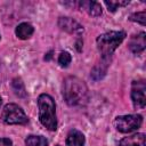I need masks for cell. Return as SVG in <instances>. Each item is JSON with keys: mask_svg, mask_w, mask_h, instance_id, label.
I'll use <instances>...</instances> for the list:
<instances>
[{"mask_svg": "<svg viewBox=\"0 0 146 146\" xmlns=\"http://www.w3.org/2000/svg\"><path fill=\"white\" fill-rule=\"evenodd\" d=\"M84 136L76 129L70 130L66 136V146H84Z\"/></svg>", "mask_w": 146, "mask_h": 146, "instance_id": "9c48e42d", "label": "cell"}, {"mask_svg": "<svg viewBox=\"0 0 146 146\" xmlns=\"http://www.w3.org/2000/svg\"><path fill=\"white\" fill-rule=\"evenodd\" d=\"M63 97L70 106H82L89 99V90L81 79L67 76L63 82Z\"/></svg>", "mask_w": 146, "mask_h": 146, "instance_id": "6da1fadb", "label": "cell"}, {"mask_svg": "<svg viewBox=\"0 0 146 146\" xmlns=\"http://www.w3.org/2000/svg\"><path fill=\"white\" fill-rule=\"evenodd\" d=\"M0 146H13V143L8 138H0Z\"/></svg>", "mask_w": 146, "mask_h": 146, "instance_id": "ac0fdd59", "label": "cell"}, {"mask_svg": "<svg viewBox=\"0 0 146 146\" xmlns=\"http://www.w3.org/2000/svg\"><path fill=\"white\" fill-rule=\"evenodd\" d=\"M33 32H34V29L30 23H21V24H18L17 27H16V31H15L17 38H19L22 40H26V39L31 38Z\"/></svg>", "mask_w": 146, "mask_h": 146, "instance_id": "7c38bea8", "label": "cell"}, {"mask_svg": "<svg viewBox=\"0 0 146 146\" xmlns=\"http://www.w3.org/2000/svg\"><path fill=\"white\" fill-rule=\"evenodd\" d=\"M146 84L144 80L140 81H133L131 86V99L133 103V106L136 108H144L146 104Z\"/></svg>", "mask_w": 146, "mask_h": 146, "instance_id": "8992f818", "label": "cell"}, {"mask_svg": "<svg viewBox=\"0 0 146 146\" xmlns=\"http://www.w3.org/2000/svg\"><path fill=\"white\" fill-rule=\"evenodd\" d=\"M0 39H1V36H0Z\"/></svg>", "mask_w": 146, "mask_h": 146, "instance_id": "ffe728a7", "label": "cell"}, {"mask_svg": "<svg viewBox=\"0 0 146 146\" xmlns=\"http://www.w3.org/2000/svg\"><path fill=\"white\" fill-rule=\"evenodd\" d=\"M120 146H145V135L135 133L120 140Z\"/></svg>", "mask_w": 146, "mask_h": 146, "instance_id": "8fae6325", "label": "cell"}, {"mask_svg": "<svg viewBox=\"0 0 146 146\" xmlns=\"http://www.w3.org/2000/svg\"><path fill=\"white\" fill-rule=\"evenodd\" d=\"M145 18H146V13L145 11H139V13H135L130 16V21L132 22H137L141 25H145Z\"/></svg>", "mask_w": 146, "mask_h": 146, "instance_id": "e0dca14e", "label": "cell"}, {"mask_svg": "<svg viewBox=\"0 0 146 146\" xmlns=\"http://www.w3.org/2000/svg\"><path fill=\"white\" fill-rule=\"evenodd\" d=\"M1 120L6 124H18V125H24L29 122V117L25 114L24 110L18 106L17 104H7L1 113Z\"/></svg>", "mask_w": 146, "mask_h": 146, "instance_id": "277c9868", "label": "cell"}, {"mask_svg": "<svg viewBox=\"0 0 146 146\" xmlns=\"http://www.w3.org/2000/svg\"><path fill=\"white\" fill-rule=\"evenodd\" d=\"M145 46H146V40H145V33L144 32H140V33L133 35L130 39L129 48H130V50L133 54H137L138 55L141 51H144Z\"/></svg>", "mask_w": 146, "mask_h": 146, "instance_id": "ba28073f", "label": "cell"}, {"mask_svg": "<svg viewBox=\"0 0 146 146\" xmlns=\"http://www.w3.org/2000/svg\"><path fill=\"white\" fill-rule=\"evenodd\" d=\"M13 88L15 90V94L17 96H21V97H24L26 95L25 92V88H24V84L23 82L19 80V79H15L14 82H13Z\"/></svg>", "mask_w": 146, "mask_h": 146, "instance_id": "5bb4252c", "label": "cell"}, {"mask_svg": "<svg viewBox=\"0 0 146 146\" xmlns=\"http://www.w3.org/2000/svg\"><path fill=\"white\" fill-rule=\"evenodd\" d=\"M38 106L40 123L46 129L55 131L57 129V117L54 98L48 94H41L38 98Z\"/></svg>", "mask_w": 146, "mask_h": 146, "instance_id": "7a4b0ae2", "label": "cell"}, {"mask_svg": "<svg viewBox=\"0 0 146 146\" xmlns=\"http://www.w3.org/2000/svg\"><path fill=\"white\" fill-rule=\"evenodd\" d=\"M26 146H48V140L42 136L31 135L25 139Z\"/></svg>", "mask_w": 146, "mask_h": 146, "instance_id": "4fadbf2b", "label": "cell"}, {"mask_svg": "<svg viewBox=\"0 0 146 146\" xmlns=\"http://www.w3.org/2000/svg\"><path fill=\"white\" fill-rule=\"evenodd\" d=\"M129 3V1H105V5H106V7L108 8V10L110 11H115L119 7H122V6H125V5H128Z\"/></svg>", "mask_w": 146, "mask_h": 146, "instance_id": "2e32d148", "label": "cell"}, {"mask_svg": "<svg viewBox=\"0 0 146 146\" xmlns=\"http://www.w3.org/2000/svg\"><path fill=\"white\" fill-rule=\"evenodd\" d=\"M125 38L124 31H110L99 35L96 40L97 48L104 59H110L114 50L122 43Z\"/></svg>", "mask_w": 146, "mask_h": 146, "instance_id": "3957f363", "label": "cell"}, {"mask_svg": "<svg viewBox=\"0 0 146 146\" xmlns=\"http://www.w3.org/2000/svg\"><path fill=\"white\" fill-rule=\"evenodd\" d=\"M79 7L81 10L84 9L89 15L94 17H98L102 15V7L96 1H81L79 2Z\"/></svg>", "mask_w": 146, "mask_h": 146, "instance_id": "30bf717a", "label": "cell"}, {"mask_svg": "<svg viewBox=\"0 0 146 146\" xmlns=\"http://www.w3.org/2000/svg\"><path fill=\"white\" fill-rule=\"evenodd\" d=\"M1 103H2V99H1V97H0V106H1Z\"/></svg>", "mask_w": 146, "mask_h": 146, "instance_id": "d6986e66", "label": "cell"}, {"mask_svg": "<svg viewBox=\"0 0 146 146\" xmlns=\"http://www.w3.org/2000/svg\"><path fill=\"white\" fill-rule=\"evenodd\" d=\"M58 26L71 34H81L83 32V27L70 17H60L58 19Z\"/></svg>", "mask_w": 146, "mask_h": 146, "instance_id": "52a82bcc", "label": "cell"}, {"mask_svg": "<svg viewBox=\"0 0 146 146\" xmlns=\"http://www.w3.org/2000/svg\"><path fill=\"white\" fill-rule=\"evenodd\" d=\"M71 60H72V57H71L70 52H67V51L60 52V55H59V57H58V64H59L62 67L68 66V64L71 63Z\"/></svg>", "mask_w": 146, "mask_h": 146, "instance_id": "9a60e30c", "label": "cell"}, {"mask_svg": "<svg viewBox=\"0 0 146 146\" xmlns=\"http://www.w3.org/2000/svg\"><path fill=\"white\" fill-rule=\"evenodd\" d=\"M143 124V116L139 114H129V115H121L117 116L114 121V125L117 131L123 133H129Z\"/></svg>", "mask_w": 146, "mask_h": 146, "instance_id": "5b68a950", "label": "cell"}]
</instances>
